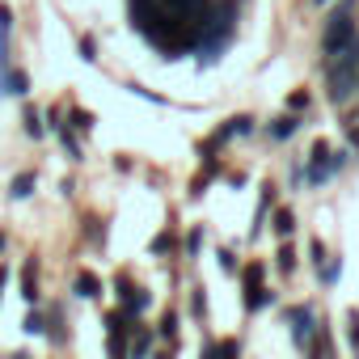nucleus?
<instances>
[{"label":"nucleus","instance_id":"obj_1","mask_svg":"<svg viewBox=\"0 0 359 359\" xmlns=\"http://www.w3.org/2000/svg\"><path fill=\"white\" fill-rule=\"evenodd\" d=\"M325 76H330V97H334V102H346V97L355 93V85H359V34H355L346 47H338V51L330 55Z\"/></svg>","mask_w":359,"mask_h":359},{"label":"nucleus","instance_id":"obj_2","mask_svg":"<svg viewBox=\"0 0 359 359\" xmlns=\"http://www.w3.org/2000/svg\"><path fill=\"white\" fill-rule=\"evenodd\" d=\"M355 34H359V30H355V0H342V9L330 18V26H325V34H321L325 55H334L338 47H346Z\"/></svg>","mask_w":359,"mask_h":359},{"label":"nucleus","instance_id":"obj_3","mask_svg":"<svg viewBox=\"0 0 359 359\" xmlns=\"http://www.w3.org/2000/svg\"><path fill=\"white\" fill-rule=\"evenodd\" d=\"M338 165H342V156L330 161V148H325V144H313V156H309V182H325L330 169H338Z\"/></svg>","mask_w":359,"mask_h":359},{"label":"nucleus","instance_id":"obj_4","mask_svg":"<svg viewBox=\"0 0 359 359\" xmlns=\"http://www.w3.org/2000/svg\"><path fill=\"white\" fill-rule=\"evenodd\" d=\"M292 325H296V342H300V346H309V334H313V317H309L304 309H296V313H292Z\"/></svg>","mask_w":359,"mask_h":359},{"label":"nucleus","instance_id":"obj_5","mask_svg":"<svg viewBox=\"0 0 359 359\" xmlns=\"http://www.w3.org/2000/svg\"><path fill=\"white\" fill-rule=\"evenodd\" d=\"M292 131H296V118H292V114H283V118L271 123V135H275V140H287Z\"/></svg>","mask_w":359,"mask_h":359},{"label":"nucleus","instance_id":"obj_6","mask_svg":"<svg viewBox=\"0 0 359 359\" xmlns=\"http://www.w3.org/2000/svg\"><path fill=\"white\" fill-rule=\"evenodd\" d=\"M76 292H81L85 300H93V296H97V279H93V275H76Z\"/></svg>","mask_w":359,"mask_h":359},{"label":"nucleus","instance_id":"obj_7","mask_svg":"<svg viewBox=\"0 0 359 359\" xmlns=\"http://www.w3.org/2000/svg\"><path fill=\"white\" fill-rule=\"evenodd\" d=\"M30 187H34V177H30V173H18V177H13V199H26Z\"/></svg>","mask_w":359,"mask_h":359},{"label":"nucleus","instance_id":"obj_8","mask_svg":"<svg viewBox=\"0 0 359 359\" xmlns=\"http://www.w3.org/2000/svg\"><path fill=\"white\" fill-rule=\"evenodd\" d=\"M22 296H26V300H34V296H39V283H34V266H26V275H22Z\"/></svg>","mask_w":359,"mask_h":359},{"label":"nucleus","instance_id":"obj_9","mask_svg":"<svg viewBox=\"0 0 359 359\" xmlns=\"http://www.w3.org/2000/svg\"><path fill=\"white\" fill-rule=\"evenodd\" d=\"M275 229H279V233L287 237V233L296 229V220H292V212H279V216H275Z\"/></svg>","mask_w":359,"mask_h":359},{"label":"nucleus","instance_id":"obj_10","mask_svg":"<svg viewBox=\"0 0 359 359\" xmlns=\"http://www.w3.org/2000/svg\"><path fill=\"white\" fill-rule=\"evenodd\" d=\"M26 131H30V135H43V123H39V110H26Z\"/></svg>","mask_w":359,"mask_h":359},{"label":"nucleus","instance_id":"obj_11","mask_svg":"<svg viewBox=\"0 0 359 359\" xmlns=\"http://www.w3.org/2000/svg\"><path fill=\"white\" fill-rule=\"evenodd\" d=\"M258 279H262V266L250 262V266H245V287H258Z\"/></svg>","mask_w":359,"mask_h":359},{"label":"nucleus","instance_id":"obj_12","mask_svg":"<svg viewBox=\"0 0 359 359\" xmlns=\"http://www.w3.org/2000/svg\"><path fill=\"white\" fill-rule=\"evenodd\" d=\"M173 330H177V317H173V313H165V317H161V334H165V338H173Z\"/></svg>","mask_w":359,"mask_h":359},{"label":"nucleus","instance_id":"obj_13","mask_svg":"<svg viewBox=\"0 0 359 359\" xmlns=\"http://www.w3.org/2000/svg\"><path fill=\"white\" fill-rule=\"evenodd\" d=\"M287 106H292V110H304V106H309V93H292Z\"/></svg>","mask_w":359,"mask_h":359},{"label":"nucleus","instance_id":"obj_14","mask_svg":"<svg viewBox=\"0 0 359 359\" xmlns=\"http://www.w3.org/2000/svg\"><path fill=\"white\" fill-rule=\"evenodd\" d=\"M279 266H283V271H292V266H296V258H292V250H287V245L279 250Z\"/></svg>","mask_w":359,"mask_h":359},{"label":"nucleus","instance_id":"obj_15","mask_svg":"<svg viewBox=\"0 0 359 359\" xmlns=\"http://www.w3.org/2000/svg\"><path fill=\"white\" fill-rule=\"evenodd\" d=\"M26 330H30V334H43V317H39V313H30V317H26Z\"/></svg>","mask_w":359,"mask_h":359},{"label":"nucleus","instance_id":"obj_16","mask_svg":"<svg viewBox=\"0 0 359 359\" xmlns=\"http://www.w3.org/2000/svg\"><path fill=\"white\" fill-rule=\"evenodd\" d=\"M199 245H203V233H191V241H187V254H199Z\"/></svg>","mask_w":359,"mask_h":359},{"label":"nucleus","instance_id":"obj_17","mask_svg":"<svg viewBox=\"0 0 359 359\" xmlns=\"http://www.w3.org/2000/svg\"><path fill=\"white\" fill-rule=\"evenodd\" d=\"M148 346H152V338H148V334H140V338H135V355H144Z\"/></svg>","mask_w":359,"mask_h":359},{"label":"nucleus","instance_id":"obj_18","mask_svg":"<svg viewBox=\"0 0 359 359\" xmlns=\"http://www.w3.org/2000/svg\"><path fill=\"white\" fill-rule=\"evenodd\" d=\"M216 355H237V342H216Z\"/></svg>","mask_w":359,"mask_h":359},{"label":"nucleus","instance_id":"obj_19","mask_svg":"<svg viewBox=\"0 0 359 359\" xmlns=\"http://www.w3.org/2000/svg\"><path fill=\"white\" fill-rule=\"evenodd\" d=\"M5 283H9V271H5V266H0V292H5Z\"/></svg>","mask_w":359,"mask_h":359},{"label":"nucleus","instance_id":"obj_20","mask_svg":"<svg viewBox=\"0 0 359 359\" xmlns=\"http://www.w3.org/2000/svg\"><path fill=\"white\" fill-rule=\"evenodd\" d=\"M351 140H355V144H359V131H351Z\"/></svg>","mask_w":359,"mask_h":359},{"label":"nucleus","instance_id":"obj_21","mask_svg":"<svg viewBox=\"0 0 359 359\" xmlns=\"http://www.w3.org/2000/svg\"><path fill=\"white\" fill-rule=\"evenodd\" d=\"M0 250H5V237H0Z\"/></svg>","mask_w":359,"mask_h":359},{"label":"nucleus","instance_id":"obj_22","mask_svg":"<svg viewBox=\"0 0 359 359\" xmlns=\"http://www.w3.org/2000/svg\"><path fill=\"white\" fill-rule=\"evenodd\" d=\"M317 5H325V0H317Z\"/></svg>","mask_w":359,"mask_h":359}]
</instances>
